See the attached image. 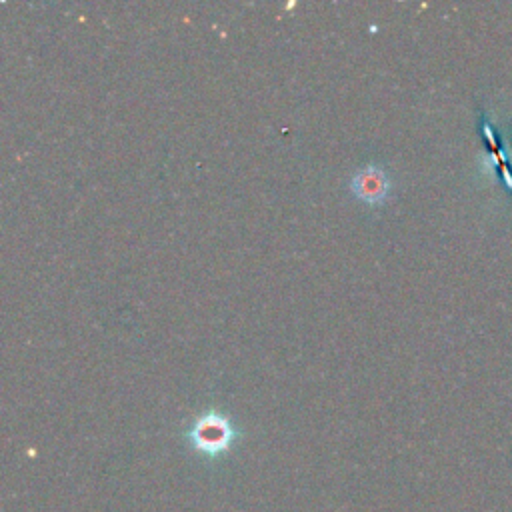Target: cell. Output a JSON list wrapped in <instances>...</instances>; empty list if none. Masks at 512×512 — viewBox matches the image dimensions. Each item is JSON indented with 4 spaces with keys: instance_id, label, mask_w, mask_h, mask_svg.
Returning <instances> with one entry per match:
<instances>
[{
    "instance_id": "obj_2",
    "label": "cell",
    "mask_w": 512,
    "mask_h": 512,
    "mask_svg": "<svg viewBox=\"0 0 512 512\" xmlns=\"http://www.w3.org/2000/svg\"><path fill=\"white\" fill-rule=\"evenodd\" d=\"M390 188H392V182L388 174L376 164H368L360 168L350 180L352 194L370 206L382 204L388 198Z\"/></svg>"
},
{
    "instance_id": "obj_1",
    "label": "cell",
    "mask_w": 512,
    "mask_h": 512,
    "mask_svg": "<svg viewBox=\"0 0 512 512\" xmlns=\"http://www.w3.org/2000/svg\"><path fill=\"white\" fill-rule=\"evenodd\" d=\"M186 438L194 452L208 458H218L234 446L238 430L224 412L206 410L190 424Z\"/></svg>"
}]
</instances>
